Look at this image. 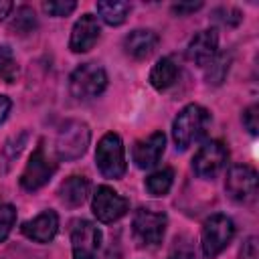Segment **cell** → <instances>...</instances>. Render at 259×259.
I'll return each instance as SVG.
<instances>
[{"instance_id": "18", "label": "cell", "mask_w": 259, "mask_h": 259, "mask_svg": "<svg viewBox=\"0 0 259 259\" xmlns=\"http://www.w3.org/2000/svg\"><path fill=\"white\" fill-rule=\"evenodd\" d=\"M178 77V65L170 57H162L156 61V65L150 71V85L158 91H164L174 85Z\"/></svg>"}, {"instance_id": "22", "label": "cell", "mask_w": 259, "mask_h": 259, "mask_svg": "<svg viewBox=\"0 0 259 259\" xmlns=\"http://www.w3.org/2000/svg\"><path fill=\"white\" fill-rule=\"evenodd\" d=\"M36 26H38V22H36L34 10H32L30 6H18V8H16V14L12 16L8 28H10V32H14V34H18V36H26V34H30Z\"/></svg>"}, {"instance_id": "33", "label": "cell", "mask_w": 259, "mask_h": 259, "mask_svg": "<svg viewBox=\"0 0 259 259\" xmlns=\"http://www.w3.org/2000/svg\"><path fill=\"white\" fill-rule=\"evenodd\" d=\"M10 10H12V2H8V0H0V20H2L4 16H8Z\"/></svg>"}, {"instance_id": "6", "label": "cell", "mask_w": 259, "mask_h": 259, "mask_svg": "<svg viewBox=\"0 0 259 259\" xmlns=\"http://www.w3.org/2000/svg\"><path fill=\"white\" fill-rule=\"evenodd\" d=\"M166 225H168V219H166L164 212H156L152 208H144L142 206V208H138L134 212L132 231H134V237L140 241V245L156 247L164 239Z\"/></svg>"}, {"instance_id": "9", "label": "cell", "mask_w": 259, "mask_h": 259, "mask_svg": "<svg viewBox=\"0 0 259 259\" xmlns=\"http://www.w3.org/2000/svg\"><path fill=\"white\" fill-rule=\"evenodd\" d=\"M225 190L235 202H251L257 196V172L247 164H237L227 172Z\"/></svg>"}, {"instance_id": "20", "label": "cell", "mask_w": 259, "mask_h": 259, "mask_svg": "<svg viewBox=\"0 0 259 259\" xmlns=\"http://www.w3.org/2000/svg\"><path fill=\"white\" fill-rule=\"evenodd\" d=\"M26 140H28V132L24 130V132H20V134L10 136V138L4 142V146H2V150H0V170H2V172H8V170H10V166L14 164V160H16V158L20 156V152L24 150Z\"/></svg>"}, {"instance_id": "29", "label": "cell", "mask_w": 259, "mask_h": 259, "mask_svg": "<svg viewBox=\"0 0 259 259\" xmlns=\"http://www.w3.org/2000/svg\"><path fill=\"white\" fill-rule=\"evenodd\" d=\"M243 125H245V130L251 134V136H257V132H259V105L257 103H253V105H249L245 111H243Z\"/></svg>"}, {"instance_id": "3", "label": "cell", "mask_w": 259, "mask_h": 259, "mask_svg": "<svg viewBox=\"0 0 259 259\" xmlns=\"http://www.w3.org/2000/svg\"><path fill=\"white\" fill-rule=\"evenodd\" d=\"M107 87V73L97 63H83L79 65L69 77L71 95L79 101H89L99 97Z\"/></svg>"}, {"instance_id": "16", "label": "cell", "mask_w": 259, "mask_h": 259, "mask_svg": "<svg viewBox=\"0 0 259 259\" xmlns=\"http://www.w3.org/2000/svg\"><path fill=\"white\" fill-rule=\"evenodd\" d=\"M158 34L150 28H136L132 30L125 38H123V51L127 57L136 59V61H144L148 59L156 47H158Z\"/></svg>"}, {"instance_id": "17", "label": "cell", "mask_w": 259, "mask_h": 259, "mask_svg": "<svg viewBox=\"0 0 259 259\" xmlns=\"http://www.w3.org/2000/svg\"><path fill=\"white\" fill-rule=\"evenodd\" d=\"M89 188H91V184H89V180L85 176L73 174V176H69V178H65L61 182V186H59V198H61V202L65 206L77 208V206H81L87 200Z\"/></svg>"}, {"instance_id": "25", "label": "cell", "mask_w": 259, "mask_h": 259, "mask_svg": "<svg viewBox=\"0 0 259 259\" xmlns=\"http://www.w3.org/2000/svg\"><path fill=\"white\" fill-rule=\"evenodd\" d=\"M18 75V65H16V59L10 51V47L6 45H0V77L6 81V83H12Z\"/></svg>"}, {"instance_id": "4", "label": "cell", "mask_w": 259, "mask_h": 259, "mask_svg": "<svg viewBox=\"0 0 259 259\" xmlns=\"http://www.w3.org/2000/svg\"><path fill=\"white\" fill-rule=\"evenodd\" d=\"M233 237H235V223L223 212L210 214L202 223V233H200V247L204 257L214 259L217 255H221L229 247Z\"/></svg>"}, {"instance_id": "30", "label": "cell", "mask_w": 259, "mask_h": 259, "mask_svg": "<svg viewBox=\"0 0 259 259\" xmlns=\"http://www.w3.org/2000/svg\"><path fill=\"white\" fill-rule=\"evenodd\" d=\"M239 259H259V243L257 237H247L245 243L241 245Z\"/></svg>"}, {"instance_id": "27", "label": "cell", "mask_w": 259, "mask_h": 259, "mask_svg": "<svg viewBox=\"0 0 259 259\" xmlns=\"http://www.w3.org/2000/svg\"><path fill=\"white\" fill-rule=\"evenodd\" d=\"M16 223V208L12 204H2L0 206V243H4Z\"/></svg>"}, {"instance_id": "26", "label": "cell", "mask_w": 259, "mask_h": 259, "mask_svg": "<svg viewBox=\"0 0 259 259\" xmlns=\"http://www.w3.org/2000/svg\"><path fill=\"white\" fill-rule=\"evenodd\" d=\"M212 20L214 22H219V24H223V26H237L241 20H243V14H241V10H237V8H233V6H221V8H214L212 10Z\"/></svg>"}, {"instance_id": "32", "label": "cell", "mask_w": 259, "mask_h": 259, "mask_svg": "<svg viewBox=\"0 0 259 259\" xmlns=\"http://www.w3.org/2000/svg\"><path fill=\"white\" fill-rule=\"evenodd\" d=\"M10 107H12V101L6 95H0V123L6 121V117L10 113Z\"/></svg>"}, {"instance_id": "7", "label": "cell", "mask_w": 259, "mask_h": 259, "mask_svg": "<svg viewBox=\"0 0 259 259\" xmlns=\"http://www.w3.org/2000/svg\"><path fill=\"white\" fill-rule=\"evenodd\" d=\"M55 172H57V162H53L47 156L45 146L40 142L34 148V152L30 154V158H28V162H26L22 174H20V186L28 192H34V190L42 188Z\"/></svg>"}, {"instance_id": "15", "label": "cell", "mask_w": 259, "mask_h": 259, "mask_svg": "<svg viewBox=\"0 0 259 259\" xmlns=\"http://www.w3.org/2000/svg\"><path fill=\"white\" fill-rule=\"evenodd\" d=\"M217 53H219V34L212 28L196 32L186 47L188 61H192L194 65H200V67H204Z\"/></svg>"}, {"instance_id": "31", "label": "cell", "mask_w": 259, "mask_h": 259, "mask_svg": "<svg viewBox=\"0 0 259 259\" xmlns=\"http://www.w3.org/2000/svg\"><path fill=\"white\" fill-rule=\"evenodd\" d=\"M198 8H202V2H190V4H174L172 6V12L182 16V14H190V12H196Z\"/></svg>"}, {"instance_id": "1", "label": "cell", "mask_w": 259, "mask_h": 259, "mask_svg": "<svg viewBox=\"0 0 259 259\" xmlns=\"http://www.w3.org/2000/svg\"><path fill=\"white\" fill-rule=\"evenodd\" d=\"M210 125V113L206 107L198 103H190L180 109V113L172 121V140L176 150H188L196 142H200Z\"/></svg>"}, {"instance_id": "12", "label": "cell", "mask_w": 259, "mask_h": 259, "mask_svg": "<svg viewBox=\"0 0 259 259\" xmlns=\"http://www.w3.org/2000/svg\"><path fill=\"white\" fill-rule=\"evenodd\" d=\"M166 148V136L162 132H152L148 138L138 140L132 148V160L136 162L138 168L142 170H150L154 168Z\"/></svg>"}, {"instance_id": "19", "label": "cell", "mask_w": 259, "mask_h": 259, "mask_svg": "<svg viewBox=\"0 0 259 259\" xmlns=\"http://www.w3.org/2000/svg\"><path fill=\"white\" fill-rule=\"evenodd\" d=\"M101 20L109 26H119L125 22L127 14L132 12V4L130 2H115V0H109V2H97L95 4Z\"/></svg>"}, {"instance_id": "24", "label": "cell", "mask_w": 259, "mask_h": 259, "mask_svg": "<svg viewBox=\"0 0 259 259\" xmlns=\"http://www.w3.org/2000/svg\"><path fill=\"white\" fill-rule=\"evenodd\" d=\"M166 259H200V255L194 247V241L186 235H180L172 241V247H170Z\"/></svg>"}, {"instance_id": "11", "label": "cell", "mask_w": 259, "mask_h": 259, "mask_svg": "<svg viewBox=\"0 0 259 259\" xmlns=\"http://www.w3.org/2000/svg\"><path fill=\"white\" fill-rule=\"evenodd\" d=\"M73 259H95L101 249V231L91 221H77L71 229Z\"/></svg>"}, {"instance_id": "10", "label": "cell", "mask_w": 259, "mask_h": 259, "mask_svg": "<svg viewBox=\"0 0 259 259\" xmlns=\"http://www.w3.org/2000/svg\"><path fill=\"white\" fill-rule=\"evenodd\" d=\"M130 208L127 198H123L121 194H117L111 186L101 184L97 186L93 200H91V210L97 217V221L101 223H113L117 219H121Z\"/></svg>"}, {"instance_id": "21", "label": "cell", "mask_w": 259, "mask_h": 259, "mask_svg": "<svg viewBox=\"0 0 259 259\" xmlns=\"http://www.w3.org/2000/svg\"><path fill=\"white\" fill-rule=\"evenodd\" d=\"M231 69V55L217 53L206 65H204V79L208 85H221Z\"/></svg>"}, {"instance_id": "5", "label": "cell", "mask_w": 259, "mask_h": 259, "mask_svg": "<svg viewBox=\"0 0 259 259\" xmlns=\"http://www.w3.org/2000/svg\"><path fill=\"white\" fill-rule=\"evenodd\" d=\"M95 162L99 172L105 178H121L125 174V154H123V142L117 134L107 132L95 150Z\"/></svg>"}, {"instance_id": "2", "label": "cell", "mask_w": 259, "mask_h": 259, "mask_svg": "<svg viewBox=\"0 0 259 259\" xmlns=\"http://www.w3.org/2000/svg\"><path fill=\"white\" fill-rule=\"evenodd\" d=\"M89 142H91V130L85 121H79V119L65 121V125L59 130L55 140L57 158L65 162L79 160L87 152Z\"/></svg>"}, {"instance_id": "28", "label": "cell", "mask_w": 259, "mask_h": 259, "mask_svg": "<svg viewBox=\"0 0 259 259\" xmlns=\"http://www.w3.org/2000/svg\"><path fill=\"white\" fill-rule=\"evenodd\" d=\"M75 8H77V2H73V0H51V2L42 4V10L51 16H57V18L69 16Z\"/></svg>"}, {"instance_id": "13", "label": "cell", "mask_w": 259, "mask_h": 259, "mask_svg": "<svg viewBox=\"0 0 259 259\" xmlns=\"http://www.w3.org/2000/svg\"><path fill=\"white\" fill-rule=\"evenodd\" d=\"M101 34V26L97 16L93 14H83L71 30V38H69V49L73 53H87L95 47V42L99 40Z\"/></svg>"}, {"instance_id": "8", "label": "cell", "mask_w": 259, "mask_h": 259, "mask_svg": "<svg viewBox=\"0 0 259 259\" xmlns=\"http://www.w3.org/2000/svg\"><path fill=\"white\" fill-rule=\"evenodd\" d=\"M229 150L225 142L210 140L198 148V152L192 158V170L198 178H214L227 164Z\"/></svg>"}, {"instance_id": "14", "label": "cell", "mask_w": 259, "mask_h": 259, "mask_svg": "<svg viewBox=\"0 0 259 259\" xmlns=\"http://www.w3.org/2000/svg\"><path fill=\"white\" fill-rule=\"evenodd\" d=\"M22 235L28 237L34 243H49L55 239L57 231H59V214L55 210H42L40 214H36L30 221H24L20 227Z\"/></svg>"}, {"instance_id": "23", "label": "cell", "mask_w": 259, "mask_h": 259, "mask_svg": "<svg viewBox=\"0 0 259 259\" xmlns=\"http://www.w3.org/2000/svg\"><path fill=\"white\" fill-rule=\"evenodd\" d=\"M174 184V170L172 168H162V170H156L152 172L148 178H146V190L152 194V196H164L170 192Z\"/></svg>"}]
</instances>
